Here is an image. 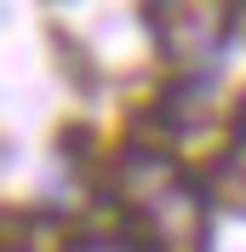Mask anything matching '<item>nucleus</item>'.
I'll return each mask as SVG.
<instances>
[{
  "label": "nucleus",
  "instance_id": "1",
  "mask_svg": "<svg viewBox=\"0 0 246 252\" xmlns=\"http://www.w3.org/2000/svg\"><path fill=\"white\" fill-rule=\"evenodd\" d=\"M149 23H154V40H160V52L172 63L200 69V63H212L223 52L235 12L229 6H206V0H172V6H154Z\"/></svg>",
  "mask_w": 246,
  "mask_h": 252
},
{
  "label": "nucleus",
  "instance_id": "6",
  "mask_svg": "<svg viewBox=\"0 0 246 252\" xmlns=\"http://www.w3.org/2000/svg\"><path fill=\"white\" fill-rule=\"evenodd\" d=\"M69 252H138L132 241H109V235H86V241H75Z\"/></svg>",
  "mask_w": 246,
  "mask_h": 252
},
{
  "label": "nucleus",
  "instance_id": "2",
  "mask_svg": "<svg viewBox=\"0 0 246 252\" xmlns=\"http://www.w3.org/2000/svg\"><path fill=\"white\" fill-rule=\"evenodd\" d=\"M138 212H143V229H149L154 247H166V252H200V241H206V201H200L184 178H172V184L160 189V195H149Z\"/></svg>",
  "mask_w": 246,
  "mask_h": 252
},
{
  "label": "nucleus",
  "instance_id": "5",
  "mask_svg": "<svg viewBox=\"0 0 246 252\" xmlns=\"http://www.w3.org/2000/svg\"><path fill=\"white\" fill-rule=\"evenodd\" d=\"M160 121L178 126V132L206 126V86H178V92H166L160 97Z\"/></svg>",
  "mask_w": 246,
  "mask_h": 252
},
{
  "label": "nucleus",
  "instance_id": "3",
  "mask_svg": "<svg viewBox=\"0 0 246 252\" xmlns=\"http://www.w3.org/2000/svg\"><path fill=\"white\" fill-rule=\"evenodd\" d=\"M178 178V166H172L166 155H154V149H126L121 155V172H115V184H121V195L132 206H143L149 195H160V189Z\"/></svg>",
  "mask_w": 246,
  "mask_h": 252
},
{
  "label": "nucleus",
  "instance_id": "4",
  "mask_svg": "<svg viewBox=\"0 0 246 252\" xmlns=\"http://www.w3.org/2000/svg\"><path fill=\"white\" fill-rule=\"evenodd\" d=\"M212 195L229 206H246V138H235L212 166Z\"/></svg>",
  "mask_w": 246,
  "mask_h": 252
}]
</instances>
